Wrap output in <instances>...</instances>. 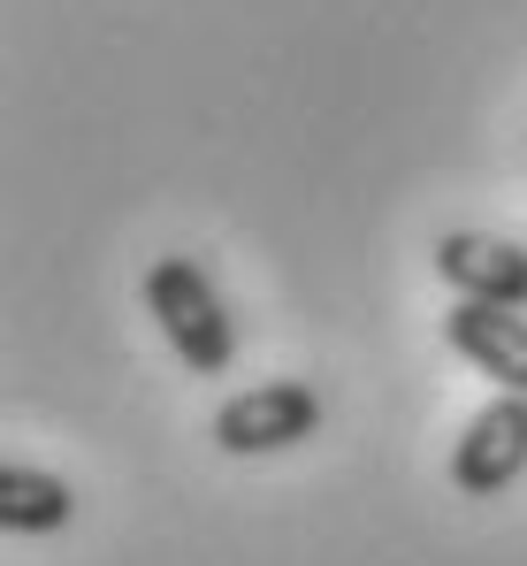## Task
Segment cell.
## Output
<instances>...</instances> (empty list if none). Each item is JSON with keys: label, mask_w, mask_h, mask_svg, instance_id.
Instances as JSON below:
<instances>
[{"label": "cell", "mask_w": 527, "mask_h": 566, "mask_svg": "<svg viewBox=\"0 0 527 566\" xmlns=\"http://www.w3.org/2000/svg\"><path fill=\"white\" fill-rule=\"evenodd\" d=\"M146 314L161 322L169 353L191 376H230V360H238V322L222 314L214 283H207V269H199L191 253H161V261L146 269Z\"/></svg>", "instance_id": "cell-1"}, {"label": "cell", "mask_w": 527, "mask_h": 566, "mask_svg": "<svg viewBox=\"0 0 527 566\" xmlns=\"http://www.w3.org/2000/svg\"><path fill=\"white\" fill-rule=\"evenodd\" d=\"M322 429V390L298 376L283 382H253V390H238V398H222L214 406V444L230 452V460H267V452H291V444H306Z\"/></svg>", "instance_id": "cell-2"}, {"label": "cell", "mask_w": 527, "mask_h": 566, "mask_svg": "<svg viewBox=\"0 0 527 566\" xmlns=\"http://www.w3.org/2000/svg\"><path fill=\"white\" fill-rule=\"evenodd\" d=\"M443 345H451L474 376H489L505 398H527V314L451 298V314H443Z\"/></svg>", "instance_id": "cell-5"}, {"label": "cell", "mask_w": 527, "mask_h": 566, "mask_svg": "<svg viewBox=\"0 0 527 566\" xmlns=\"http://www.w3.org/2000/svg\"><path fill=\"white\" fill-rule=\"evenodd\" d=\"M527 474V398H489L466 429H459V444H451V490H466V497H505L513 482Z\"/></svg>", "instance_id": "cell-3"}, {"label": "cell", "mask_w": 527, "mask_h": 566, "mask_svg": "<svg viewBox=\"0 0 527 566\" xmlns=\"http://www.w3.org/2000/svg\"><path fill=\"white\" fill-rule=\"evenodd\" d=\"M70 521H77V490H70L62 474L23 468V460L0 468V528H8V536H54V528H70Z\"/></svg>", "instance_id": "cell-6"}, {"label": "cell", "mask_w": 527, "mask_h": 566, "mask_svg": "<svg viewBox=\"0 0 527 566\" xmlns=\"http://www.w3.org/2000/svg\"><path fill=\"white\" fill-rule=\"evenodd\" d=\"M436 276L466 298V306H527V245L513 238H482V230H451L436 238Z\"/></svg>", "instance_id": "cell-4"}]
</instances>
